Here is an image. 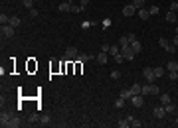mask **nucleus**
Here are the masks:
<instances>
[{"label":"nucleus","instance_id":"1","mask_svg":"<svg viewBox=\"0 0 178 128\" xmlns=\"http://www.w3.org/2000/svg\"><path fill=\"white\" fill-rule=\"evenodd\" d=\"M14 116H18V114H16V110H12V109L2 110V114H0V126L6 128L8 126V120H10V118H14Z\"/></svg>","mask_w":178,"mask_h":128},{"label":"nucleus","instance_id":"2","mask_svg":"<svg viewBox=\"0 0 178 128\" xmlns=\"http://www.w3.org/2000/svg\"><path fill=\"white\" fill-rule=\"evenodd\" d=\"M131 104L135 107V109H141V107L145 104V97L143 95H133L131 97Z\"/></svg>","mask_w":178,"mask_h":128},{"label":"nucleus","instance_id":"3","mask_svg":"<svg viewBox=\"0 0 178 128\" xmlns=\"http://www.w3.org/2000/svg\"><path fill=\"white\" fill-rule=\"evenodd\" d=\"M143 75H145L146 83H154V79H156V77H154V69H152V67H145V69H143Z\"/></svg>","mask_w":178,"mask_h":128},{"label":"nucleus","instance_id":"4","mask_svg":"<svg viewBox=\"0 0 178 128\" xmlns=\"http://www.w3.org/2000/svg\"><path fill=\"white\" fill-rule=\"evenodd\" d=\"M121 55H123L125 59H133L135 55H137V53L133 51V47H131V45H127V47H121Z\"/></svg>","mask_w":178,"mask_h":128},{"label":"nucleus","instance_id":"5","mask_svg":"<svg viewBox=\"0 0 178 128\" xmlns=\"http://www.w3.org/2000/svg\"><path fill=\"white\" fill-rule=\"evenodd\" d=\"M14 30H16L14 26L4 24V26H2V36H4V38H12V36H14Z\"/></svg>","mask_w":178,"mask_h":128},{"label":"nucleus","instance_id":"6","mask_svg":"<svg viewBox=\"0 0 178 128\" xmlns=\"http://www.w3.org/2000/svg\"><path fill=\"white\" fill-rule=\"evenodd\" d=\"M18 126H22V120H20V116H14V118L8 120V126L6 128H18Z\"/></svg>","mask_w":178,"mask_h":128},{"label":"nucleus","instance_id":"7","mask_svg":"<svg viewBox=\"0 0 178 128\" xmlns=\"http://www.w3.org/2000/svg\"><path fill=\"white\" fill-rule=\"evenodd\" d=\"M95 61H97L99 65H105L107 63V53L105 51H99L97 55H95Z\"/></svg>","mask_w":178,"mask_h":128},{"label":"nucleus","instance_id":"8","mask_svg":"<svg viewBox=\"0 0 178 128\" xmlns=\"http://www.w3.org/2000/svg\"><path fill=\"white\" fill-rule=\"evenodd\" d=\"M135 12H137V8L133 6V4H129V6L123 8V16H129V18H131V16H135Z\"/></svg>","mask_w":178,"mask_h":128},{"label":"nucleus","instance_id":"9","mask_svg":"<svg viewBox=\"0 0 178 128\" xmlns=\"http://www.w3.org/2000/svg\"><path fill=\"white\" fill-rule=\"evenodd\" d=\"M152 114L156 116V118H164V116H166V109H164V107H156V109L152 110Z\"/></svg>","mask_w":178,"mask_h":128},{"label":"nucleus","instance_id":"10","mask_svg":"<svg viewBox=\"0 0 178 128\" xmlns=\"http://www.w3.org/2000/svg\"><path fill=\"white\" fill-rule=\"evenodd\" d=\"M131 118H133V116H127V118H121V120L117 122V126H119V128H129V126H131Z\"/></svg>","mask_w":178,"mask_h":128},{"label":"nucleus","instance_id":"11","mask_svg":"<svg viewBox=\"0 0 178 128\" xmlns=\"http://www.w3.org/2000/svg\"><path fill=\"white\" fill-rule=\"evenodd\" d=\"M28 122H30V124H38L40 122V114L38 112H30V114H28Z\"/></svg>","mask_w":178,"mask_h":128},{"label":"nucleus","instance_id":"12","mask_svg":"<svg viewBox=\"0 0 178 128\" xmlns=\"http://www.w3.org/2000/svg\"><path fill=\"white\" fill-rule=\"evenodd\" d=\"M138 18L141 20H148L151 18V12H148L146 8H138Z\"/></svg>","mask_w":178,"mask_h":128},{"label":"nucleus","instance_id":"13","mask_svg":"<svg viewBox=\"0 0 178 128\" xmlns=\"http://www.w3.org/2000/svg\"><path fill=\"white\" fill-rule=\"evenodd\" d=\"M75 55H77V49H75V47H69V49L66 51V61H69V59L75 57Z\"/></svg>","mask_w":178,"mask_h":128},{"label":"nucleus","instance_id":"14","mask_svg":"<svg viewBox=\"0 0 178 128\" xmlns=\"http://www.w3.org/2000/svg\"><path fill=\"white\" fill-rule=\"evenodd\" d=\"M67 10H71V2H69V0L59 4V12H67Z\"/></svg>","mask_w":178,"mask_h":128},{"label":"nucleus","instance_id":"15","mask_svg":"<svg viewBox=\"0 0 178 128\" xmlns=\"http://www.w3.org/2000/svg\"><path fill=\"white\" fill-rule=\"evenodd\" d=\"M10 26H14V28H18L20 24H22V20L18 18V16H10V22H8Z\"/></svg>","mask_w":178,"mask_h":128},{"label":"nucleus","instance_id":"16","mask_svg":"<svg viewBox=\"0 0 178 128\" xmlns=\"http://www.w3.org/2000/svg\"><path fill=\"white\" fill-rule=\"evenodd\" d=\"M131 47H133V51H135V53H141V51H143V45H141V41H133L131 44Z\"/></svg>","mask_w":178,"mask_h":128},{"label":"nucleus","instance_id":"17","mask_svg":"<svg viewBox=\"0 0 178 128\" xmlns=\"http://www.w3.org/2000/svg\"><path fill=\"white\" fill-rule=\"evenodd\" d=\"M164 109H166V112H170V114H176L178 112V109L172 104V102H168V104H164Z\"/></svg>","mask_w":178,"mask_h":128},{"label":"nucleus","instance_id":"18","mask_svg":"<svg viewBox=\"0 0 178 128\" xmlns=\"http://www.w3.org/2000/svg\"><path fill=\"white\" fill-rule=\"evenodd\" d=\"M176 18H178L176 12H172V10H168V12H166V20H168V22H176Z\"/></svg>","mask_w":178,"mask_h":128},{"label":"nucleus","instance_id":"19","mask_svg":"<svg viewBox=\"0 0 178 128\" xmlns=\"http://www.w3.org/2000/svg\"><path fill=\"white\" fill-rule=\"evenodd\" d=\"M119 97H123V99L127 101V99H131L133 97V93H131V89H123L121 93H119Z\"/></svg>","mask_w":178,"mask_h":128},{"label":"nucleus","instance_id":"20","mask_svg":"<svg viewBox=\"0 0 178 128\" xmlns=\"http://www.w3.org/2000/svg\"><path fill=\"white\" fill-rule=\"evenodd\" d=\"M141 95H151V83H146L141 87Z\"/></svg>","mask_w":178,"mask_h":128},{"label":"nucleus","instance_id":"21","mask_svg":"<svg viewBox=\"0 0 178 128\" xmlns=\"http://www.w3.org/2000/svg\"><path fill=\"white\" fill-rule=\"evenodd\" d=\"M109 53H111L113 57H115L117 53H121V45H111V49H109Z\"/></svg>","mask_w":178,"mask_h":128},{"label":"nucleus","instance_id":"22","mask_svg":"<svg viewBox=\"0 0 178 128\" xmlns=\"http://www.w3.org/2000/svg\"><path fill=\"white\" fill-rule=\"evenodd\" d=\"M152 69H154V77H156V79H160V77L164 75V69H162V67H152Z\"/></svg>","mask_w":178,"mask_h":128},{"label":"nucleus","instance_id":"23","mask_svg":"<svg viewBox=\"0 0 178 128\" xmlns=\"http://www.w3.org/2000/svg\"><path fill=\"white\" fill-rule=\"evenodd\" d=\"M141 87H143V85L135 83V85H133V87H131V93H133V95H141Z\"/></svg>","mask_w":178,"mask_h":128},{"label":"nucleus","instance_id":"24","mask_svg":"<svg viewBox=\"0 0 178 128\" xmlns=\"http://www.w3.org/2000/svg\"><path fill=\"white\" fill-rule=\"evenodd\" d=\"M115 107H117V109H123V107H125V99H123V97H117V101H115Z\"/></svg>","mask_w":178,"mask_h":128},{"label":"nucleus","instance_id":"25","mask_svg":"<svg viewBox=\"0 0 178 128\" xmlns=\"http://www.w3.org/2000/svg\"><path fill=\"white\" fill-rule=\"evenodd\" d=\"M119 45H121V47H127V45H131V41L127 39V36H123V38L119 39Z\"/></svg>","mask_w":178,"mask_h":128},{"label":"nucleus","instance_id":"26","mask_svg":"<svg viewBox=\"0 0 178 128\" xmlns=\"http://www.w3.org/2000/svg\"><path fill=\"white\" fill-rule=\"evenodd\" d=\"M160 101H162V107H164V104H168V102H172L170 101V95H164V93L160 95Z\"/></svg>","mask_w":178,"mask_h":128},{"label":"nucleus","instance_id":"27","mask_svg":"<svg viewBox=\"0 0 178 128\" xmlns=\"http://www.w3.org/2000/svg\"><path fill=\"white\" fill-rule=\"evenodd\" d=\"M133 6L137 8V10L138 8H145V0H133Z\"/></svg>","mask_w":178,"mask_h":128},{"label":"nucleus","instance_id":"28","mask_svg":"<svg viewBox=\"0 0 178 128\" xmlns=\"http://www.w3.org/2000/svg\"><path fill=\"white\" fill-rule=\"evenodd\" d=\"M168 71H178V61H168Z\"/></svg>","mask_w":178,"mask_h":128},{"label":"nucleus","instance_id":"29","mask_svg":"<svg viewBox=\"0 0 178 128\" xmlns=\"http://www.w3.org/2000/svg\"><path fill=\"white\" fill-rule=\"evenodd\" d=\"M40 124H50V114H42L40 116Z\"/></svg>","mask_w":178,"mask_h":128},{"label":"nucleus","instance_id":"30","mask_svg":"<svg viewBox=\"0 0 178 128\" xmlns=\"http://www.w3.org/2000/svg\"><path fill=\"white\" fill-rule=\"evenodd\" d=\"M10 22V16H6V14H0V24L4 26V24H8Z\"/></svg>","mask_w":178,"mask_h":128},{"label":"nucleus","instance_id":"31","mask_svg":"<svg viewBox=\"0 0 178 128\" xmlns=\"http://www.w3.org/2000/svg\"><path fill=\"white\" fill-rule=\"evenodd\" d=\"M151 95H160V89H158L156 85H152V83H151Z\"/></svg>","mask_w":178,"mask_h":128},{"label":"nucleus","instance_id":"32","mask_svg":"<svg viewBox=\"0 0 178 128\" xmlns=\"http://www.w3.org/2000/svg\"><path fill=\"white\" fill-rule=\"evenodd\" d=\"M131 126L133 128H141L143 124H141V120H137V118H131Z\"/></svg>","mask_w":178,"mask_h":128},{"label":"nucleus","instance_id":"33","mask_svg":"<svg viewBox=\"0 0 178 128\" xmlns=\"http://www.w3.org/2000/svg\"><path fill=\"white\" fill-rule=\"evenodd\" d=\"M22 4H24V6L30 10V8H34V0H22Z\"/></svg>","mask_w":178,"mask_h":128},{"label":"nucleus","instance_id":"34","mask_svg":"<svg viewBox=\"0 0 178 128\" xmlns=\"http://www.w3.org/2000/svg\"><path fill=\"white\" fill-rule=\"evenodd\" d=\"M168 77H170L172 81H176V79H178V71H170V73H168Z\"/></svg>","mask_w":178,"mask_h":128},{"label":"nucleus","instance_id":"35","mask_svg":"<svg viewBox=\"0 0 178 128\" xmlns=\"http://www.w3.org/2000/svg\"><path fill=\"white\" fill-rule=\"evenodd\" d=\"M158 44H160V45H162V47L166 49V45L170 44V41H168V39H164V38H160V41H158Z\"/></svg>","mask_w":178,"mask_h":128},{"label":"nucleus","instance_id":"36","mask_svg":"<svg viewBox=\"0 0 178 128\" xmlns=\"http://www.w3.org/2000/svg\"><path fill=\"white\" fill-rule=\"evenodd\" d=\"M81 10H83L81 6H77V4H71V12H81Z\"/></svg>","mask_w":178,"mask_h":128},{"label":"nucleus","instance_id":"37","mask_svg":"<svg viewBox=\"0 0 178 128\" xmlns=\"http://www.w3.org/2000/svg\"><path fill=\"white\" fill-rule=\"evenodd\" d=\"M127 39H129V41H131V44H133V41H137V36H135V34H129V36H127Z\"/></svg>","mask_w":178,"mask_h":128},{"label":"nucleus","instance_id":"38","mask_svg":"<svg viewBox=\"0 0 178 128\" xmlns=\"http://www.w3.org/2000/svg\"><path fill=\"white\" fill-rule=\"evenodd\" d=\"M89 59H93L91 53H83V57H81V61H89Z\"/></svg>","mask_w":178,"mask_h":128},{"label":"nucleus","instance_id":"39","mask_svg":"<svg viewBox=\"0 0 178 128\" xmlns=\"http://www.w3.org/2000/svg\"><path fill=\"white\" fill-rule=\"evenodd\" d=\"M148 12H151V16H152V14H158V6H151V8H148Z\"/></svg>","mask_w":178,"mask_h":128},{"label":"nucleus","instance_id":"40","mask_svg":"<svg viewBox=\"0 0 178 128\" xmlns=\"http://www.w3.org/2000/svg\"><path fill=\"white\" fill-rule=\"evenodd\" d=\"M115 61H117V63H121V61H125V57H123L121 53H117V55H115Z\"/></svg>","mask_w":178,"mask_h":128},{"label":"nucleus","instance_id":"41","mask_svg":"<svg viewBox=\"0 0 178 128\" xmlns=\"http://www.w3.org/2000/svg\"><path fill=\"white\" fill-rule=\"evenodd\" d=\"M170 10H172V12H178V2H172V4H170Z\"/></svg>","mask_w":178,"mask_h":128},{"label":"nucleus","instance_id":"42","mask_svg":"<svg viewBox=\"0 0 178 128\" xmlns=\"http://www.w3.org/2000/svg\"><path fill=\"white\" fill-rule=\"evenodd\" d=\"M30 16L36 18V16H38V10H36V8H30Z\"/></svg>","mask_w":178,"mask_h":128},{"label":"nucleus","instance_id":"43","mask_svg":"<svg viewBox=\"0 0 178 128\" xmlns=\"http://www.w3.org/2000/svg\"><path fill=\"white\" fill-rule=\"evenodd\" d=\"M87 4H89V0H79V6H81V8H85Z\"/></svg>","mask_w":178,"mask_h":128},{"label":"nucleus","instance_id":"44","mask_svg":"<svg viewBox=\"0 0 178 128\" xmlns=\"http://www.w3.org/2000/svg\"><path fill=\"white\" fill-rule=\"evenodd\" d=\"M109 49H111V45H101V51H105V53H107Z\"/></svg>","mask_w":178,"mask_h":128},{"label":"nucleus","instance_id":"45","mask_svg":"<svg viewBox=\"0 0 178 128\" xmlns=\"http://www.w3.org/2000/svg\"><path fill=\"white\" fill-rule=\"evenodd\" d=\"M172 44H174V45L178 47V36H174V39H172Z\"/></svg>","mask_w":178,"mask_h":128},{"label":"nucleus","instance_id":"46","mask_svg":"<svg viewBox=\"0 0 178 128\" xmlns=\"http://www.w3.org/2000/svg\"><path fill=\"white\" fill-rule=\"evenodd\" d=\"M176 126H178V116H176Z\"/></svg>","mask_w":178,"mask_h":128},{"label":"nucleus","instance_id":"47","mask_svg":"<svg viewBox=\"0 0 178 128\" xmlns=\"http://www.w3.org/2000/svg\"><path fill=\"white\" fill-rule=\"evenodd\" d=\"M176 36H178V28H176Z\"/></svg>","mask_w":178,"mask_h":128},{"label":"nucleus","instance_id":"48","mask_svg":"<svg viewBox=\"0 0 178 128\" xmlns=\"http://www.w3.org/2000/svg\"><path fill=\"white\" fill-rule=\"evenodd\" d=\"M176 61H178V59H176Z\"/></svg>","mask_w":178,"mask_h":128}]
</instances>
